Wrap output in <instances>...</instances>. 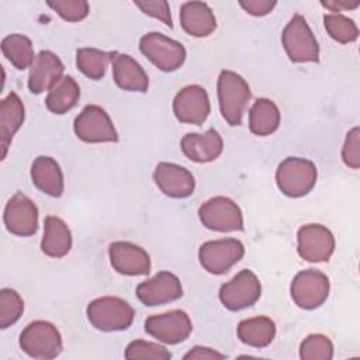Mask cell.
Wrapping results in <instances>:
<instances>
[{"label":"cell","mask_w":360,"mask_h":360,"mask_svg":"<svg viewBox=\"0 0 360 360\" xmlns=\"http://www.w3.org/2000/svg\"><path fill=\"white\" fill-rule=\"evenodd\" d=\"M218 103L224 120L235 127L242 124V117L248 101L250 100V89L246 80L232 70H222L218 77Z\"/></svg>","instance_id":"obj_1"},{"label":"cell","mask_w":360,"mask_h":360,"mask_svg":"<svg viewBox=\"0 0 360 360\" xmlns=\"http://www.w3.org/2000/svg\"><path fill=\"white\" fill-rule=\"evenodd\" d=\"M90 323L103 332L124 330L132 325L135 311L122 298L100 297L93 300L86 309Z\"/></svg>","instance_id":"obj_2"},{"label":"cell","mask_w":360,"mask_h":360,"mask_svg":"<svg viewBox=\"0 0 360 360\" xmlns=\"http://www.w3.org/2000/svg\"><path fill=\"white\" fill-rule=\"evenodd\" d=\"M316 166L302 158H287L276 170V183L287 197H302L308 194L316 183Z\"/></svg>","instance_id":"obj_3"},{"label":"cell","mask_w":360,"mask_h":360,"mask_svg":"<svg viewBox=\"0 0 360 360\" xmlns=\"http://www.w3.org/2000/svg\"><path fill=\"white\" fill-rule=\"evenodd\" d=\"M283 46L291 62H318L319 45L307 20L301 14H294L281 34Z\"/></svg>","instance_id":"obj_4"},{"label":"cell","mask_w":360,"mask_h":360,"mask_svg":"<svg viewBox=\"0 0 360 360\" xmlns=\"http://www.w3.org/2000/svg\"><path fill=\"white\" fill-rule=\"evenodd\" d=\"M20 347L34 359H55L63 345L56 326L48 321H34L20 335Z\"/></svg>","instance_id":"obj_5"},{"label":"cell","mask_w":360,"mask_h":360,"mask_svg":"<svg viewBox=\"0 0 360 360\" xmlns=\"http://www.w3.org/2000/svg\"><path fill=\"white\" fill-rule=\"evenodd\" d=\"M139 49L163 72L177 70L186 60L184 46L160 32H149L143 35L139 41Z\"/></svg>","instance_id":"obj_6"},{"label":"cell","mask_w":360,"mask_h":360,"mask_svg":"<svg viewBox=\"0 0 360 360\" xmlns=\"http://www.w3.org/2000/svg\"><path fill=\"white\" fill-rule=\"evenodd\" d=\"M75 134L87 143L117 142L118 134L110 115L98 105L89 104L75 118Z\"/></svg>","instance_id":"obj_7"},{"label":"cell","mask_w":360,"mask_h":360,"mask_svg":"<svg viewBox=\"0 0 360 360\" xmlns=\"http://www.w3.org/2000/svg\"><path fill=\"white\" fill-rule=\"evenodd\" d=\"M201 224L218 232H233L243 229V217L239 205L228 197H214L198 208Z\"/></svg>","instance_id":"obj_8"},{"label":"cell","mask_w":360,"mask_h":360,"mask_svg":"<svg viewBox=\"0 0 360 360\" xmlns=\"http://www.w3.org/2000/svg\"><path fill=\"white\" fill-rule=\"evenodd\" d=\"M245 255L240 240L233 238L208 240L200 246L198 259L201 266L211 274H224Z\"/></svg>","instance_id":"obj_9"},{"label":"cell","mask_w":360,"mask_h":360,"mask_svg":"<svg viewBox=\"0 0 360 360\" xmlns=\"http://www.w3.org/2000/svg\"><path fill=\"white\" fill-rule=\"evenodd\" d=\"M292 301L302 309L321 307L329 295V278L319 270L308 269L300 271L291 281Z\"/></svg>","instance_id":"obj_10"},{"label":"cell","mask_w":360,"mask_h":360,"mask_svg":"<svg viewBox=\"0 0 360 360\" xmlns=\"http://www.w3.org/2000/svg\"><path fill=\"white\" fill-rule=\"evenodd\" d=\"M262 294V285L250 270L239 271L219 288V300L229 311H240L253 305Z\"/></svg>","instance_id":"obj_11"},{"label":"cell","mask_w":360,"mask_h":360,"mask_svg":"<svg viewBox=\"0 0 360 360\" xmlns=\"http://www.w3.org/2000/svg\"><path fill=\"white\" fill-rule=\"evenodd\" d=\"M145 330L166 345H177L190 336L193 325L184 311L173 309L146 318Z\"/></svg>","instance_id":"obj_12"},{"label":"cell","mask_w":360,"mask_h":360,"mask_svg":"<svg viewBox=\"0 0 360 360\" xmlns=\"http://www.w3.org/2000/svg\"><path fill=\"white\" fill-rule=\"evenodd\" d=\"M298 255L311 263L328 262L335 250L332 232L321 224H308L298 229Z\"/></svg>","instance_id":"obj_13"},{"label":"cell","mask_w":360,"mask_h":360,"mask_svg":"<svg viewBox=\"0 0 360 360\" xmlns=\"http://www.w3.org/2000/svg\"><path fill=\"white\" fill-rule=\"evenodd\" d=\"M211 105L204 87L191 84L181 89L173 100V112L180 122L201 125L208 114Z\"/></svg>","instance_id":"obj_14"},{"label":"cell","mask_w":360,"mask_h":360,"mask_svg":"<svg viewBox=\"0 0 360 360\" xmlns=\"http://www.w3.org/2000/svg\"><path fill=\"white\" fill-rule=\"evenodd\" d=\"M4 225L17 236H31L38 229V208L22 193H15L6 204Z\"/></svg>","instance_id":"obj_15"},{"label":"cell","mask_w":360,"mask_h":360,"mask_svg":"<svg viewBox=\"0 0 360 360\" xmlns=\"http://www.w3.org/2000/svg\"><path fill=\"white\" fill-rule=\"evenodd\" d=\"M181 295V283L170 271H160L136 287V297L146 307L163 305L179 300Z\"/></svg>","instance_id":"obj_16"},{"label":"cell","mask_w":360,"mask_h":360,"mask_svg":"<svg viewBox=\"0 0 360 360\" xmlns=\"http://www.w3.org/2000/svg\"><path fill=\"white\" fill-rule=\"evenodd\" d=\"M112 269L124 276H146L150 271V257L141 246L131 242H112L108 248Z\"/></svg>","instance_id":"obj_17"},{"label":"cell","mask_w":360,"mask_h":360,"mask_svg":"<svg viewBox=\"0 0 360 360\" xmlns=\"http://www.w3.org/2000/svg\"><path fill=\"white\" fill-rule=\"evenodd\" d=\"M153 180L163 194L172 198H186L194 193L193 174L183 166L160 162L153 172Z\"/></svg>","instance_id":"obj_18"},{"label":"cell","mask_w":360,"mask_h":360,"mask_svg":"<svg viewBox=\"0 0 360 360\" xmlns=\"http://www.w3.org/2000/svg\"><path fill=\"white\" fill-rule=\"evenodd\" d=\"M65 66L59 56L51 51H41L31 68L28 75V89L34 94H41L45 90H51L63 76Z\"/></svg>","instance_id":"obj_19"},{"label":"cell","mask_w":360,"mask_h":360,"mask_svg":"<svg viewBox=\"0 0 360 360\" xmlns=\"http://www.w3.org/2000/svg\"><path fill=\"white\" fill-rule=\"evenodd\" d=\"M110 62L112 65L114 80L120 89L139 93L148 91V75L134 58L120 52H110Z\"/></svg>","instance_id":"obj_20"},{"label":"cell","mask_w":360,"mask_h":360,"mask_svg":"<svg viewBox=\"0 0 360 360\" xmlns=\"http://www.w3.org/2000/svg\"><path fill=\"white\" fill-rule=\"evenodd\" d=\"M181 150L193 162L208 163L215 160L222 149L224 142L218 131L210 128L204 134H187L181 139Z\"/></svg>","instance_id":"obj_21"},{"label":"cell","mask_w":360,"mask_h":360,"mask_svg":"<svg viewBox=\"0 0 360 360\" xmlns=\"http://www.w3.org/2000/svg\"><path fill=\"white\" fill-rule=\"evenodd\" d=\"M181 28L193 37H208L217 28L212 10L202 1H187L180 8Z\"/></svg>","instance_id":"obj_22"},{"label":"cell","mask_w":360,"mask_h":360,"mask_svg":"<svg viewBox=\"0 0 360 360\" xmlns=\"http://www.w3.org/2000/svg\"><path fill=\"white\" fill-rule=\"evenodd\" d=\"M24 105L21 98L11 91L0 103V143L1 159L6 158L13 136L24 122Z\"/></svg>","instance_id":"obj_23"},{"label":"cell","mask_w":360,"mask_h":360,"mask_svg":"<svg viewBox=\"0 0 360 360\" xmlns=\"http://www.w3.org/2000/svg\"><path fill=\"white\" fill-rule=\"evenodd\" d=\"M34 186L51 197H60L65 188L60 166L49 156H38L31 166Z\"/></svg>","instance_id":"obj_24"},{"label":"cell","mask_w":360,"mask_h":360,"mask_svg":"<svg viewBox=\"0 0 360 360\" xmlns=\"http://www.w3.org/2000/svg\"><path fill=\"white\" fill-rule=\"evenodd\" d=\"M72 248V233L69 226L58 217L49 215L44 221V236L41 250L49 257H63Z\"/></svg>","instance_id":"obj_25"},{"label":"cell","mask_w":360,"mask_h":360,"mask_svg":"<svg viewBox=\"0 0 360 360\" xmlns=\"http://www.w3.org/2000/svg\"><path fill=\"white\" fill-rule=\"evenodd\" d=\"M276 336V323L267 316L243 319L238 325V338L242 343L252 347H266Z\"/></svg>","instance_id":"obj_26"},{"label":"cell","mask_w":360,"mask_h":360,"mask_svg":"<svg viewBox=\"0 0 360 360\" xmlns=\"http://www.w3.org/2000/svg\"><path fill=\"white\" fill-rule=\"evenodd\" d=\"M280 125V111L270 98H257L249 111V129L257 136L273 134Z\"/></svg>","instance_id":"obj_27"},{"label":"cell","mask_w":360,"mask_h":360,"mask_svg":"<svg viewBox=\"0 0 360 360\" xmlns=\"http://www.w3.org/2000/svg\"><path fill=\"white\" fill-rule=\"evenodd\" d=\"M80 98V87L72 76H63L48 91L46 108L53 114H65L72 110Z\"/></svg>","instance_id":"obj_28"},{"label":"cell","mask_w":360,"mask_h":360,"mask_svg":"<svg viewBox=\"0 0 360 360\" xmlns=\"http://www.w3.org/2000/svg\"><path fill=\"white\" fill-rule=\"evenodd\" d=\"M1 52L7 60L18 70L31 68L35 56L32 42L22 34H11L3 38Z\"/></svg>","instance_id":"obj_29"},{"label":"cell","mask_w":360,"mask_h":360,"mask_svg":"<svg viewBox=\"0 0 360 360\" xmlns=\"http://www.w3.org/2000/svg\"><path fill=\"white\" fill-rule=\"evenodd\" d=\"M108 62L110 53L101 49L80 48L76 52L77 69L91 80H100L104 77Z\"/></svg>","instance_id":"obj_30"},{"label":"cell","mask_w":360,"mask_h":360,"mask_svg":"<svg viewBox=\"0 0 360 360\" xmlns=\"http://www.w3.org/2000/svg\"><path fill=\"white\" fill-rule=\"evenodd\" d=\"M323 25L326 32L330 35V38H333L340 44L353 42L359 37V28L354 24V21L342 14H336V13L325 14Z\"/></svg>","instance_id":"obj_31"},{"label":"cell","mask_w":360,"mask_h":360,"mask_svg":"<svg viewBox=\"0 0 360 360\" xmlns=\"http://www.w3.org/2000/svg\"><path fill=\"white\" fill-rule=\"evenodd\" d=\"M24 311V301L20 294L11 288L0 291V328L6 329L15 323Z\"/></svg>","instance_id":"obj_32"},{"label":"cell","mask_w":360,"mask_h":360,"mask_svg":"<svg viewBox=\"0 0 360 360\" xmlns=\"http://www.w3.org/2000/svg\"><path fill=\"white\" fill-rule=\"evenodd\" d=\"M302 360H330L333 357V345L325 335H309L300 346Z\"/></svg>","instance_id":"obj_33"},{"label":"cell","mask_w":360,"mask_h":360,"mask_svg":"<svg viewBox=\"0 0 360 360\" xmlns=\"http://www.w3.org/2000/svg\"><path fill=\"white\" fill-rule=\"evenodd\" d=\"M172 353L162 345L146 342V340H132L125 349V359L139 360V359H152V360H169Z\"/></svg>","instance_id":"obj_34"},{"label":"cell","mask_w":360,"mask_h":360,"mask_svg":"<svg viewBox=\"0 0 360 360\" xmlns=\"http://www.w3.org/2000/svg\"><path fill=\"white\" fill-rule=\"evenodd\" d=\"M48 6L70 22L82 21L89 14V3L84 0H56L48 1Z\"/></svg>","instance_id":"obj_35"},{"label":"cell","mask_w":360,"mask_h":360,"mask_svg":"<svg viewBox=\"0 0 360 360\" xmlns=\"http://www.w3.org/2000/svg\"><path fill=\"white\" fill-rule=\"evenodd\" d=\"M342 159L350 169L360 167V129L359 127L352 128L345 139L342 148Z\"/></svg>","instance_id":"obj_36"},{"label":"cell","mask_w":360,"mask_h":360,"mask_svg":"<svg viewBox=\"0 0 360 360\" xmlns=\"http://www.w3.org/2000/svg\"><path fill=\"white\" fill-rule=\"evenodd\" d=\"M134 4L136 7H139L145 14L160 20L163 24H166L170 28L173 27L170 7H169L167 1H165V0H155V1L143 0V1H134Z\"/></svg>","instance_id":"obj_37"},{"label":"cell","mask_w":360,"mask_h":360,"mask_svg":"<svg viewBox=\"0 0 360 360\" xmlns=\"http://www.w3.org/2000/svg\"><path fill=\"white\" fill-rule=\"evenodd\" d=\"M239 4L246 13H249L255 17H262V15L271 13V10L276 7L277 1H274V0H242V1H239Z\"/></svg>","instance_id":"obj_38"},{"label":"cell","mask_w":360,"mask_h":360,"mask_svg":"<svg viewBox=\"0 0 360 360\" xmlns=\"http://www.w3.org/2000/svg\"><path fill=\"white\" fill-rule=\"evenodd\" d=\"M184 360H191V359H195V360H221V359H225V356L222 353H218L217 350L214 349H210V347H204V346H194L190 352H187L183 357Z\"/></svg>","instance_id":"obj_39"},{"label":"cell","mask_w":360,"mask_h":360,"mask_svg":"<svg viewBox=\"0 0 360 360\" xmlns=\"http://www.w3.org/2000/svg\"><path fill=\"white\" fill-rule=\"evenodd\" d=\"M323 7L329 8L330 11H340V10H353L359 7V1H347V0H332V1H322L321 3Z\"/></svg>","instance_id":"obj_40"}]
</instances>
